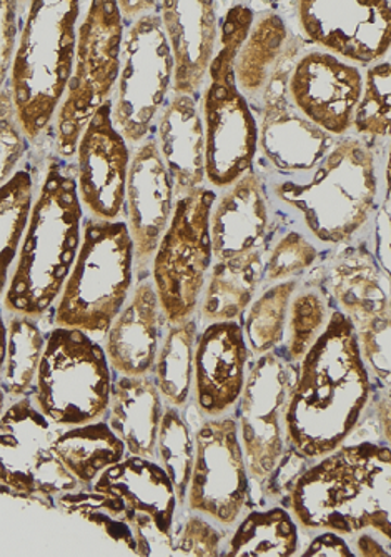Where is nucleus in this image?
I'll use <instances>...</instances> for the list:
<instances>
[{
  "mask_svg": "<svg viewBox=\"0 0 391 557\" xmlns=\"http://www.w3.org/2000/svg\"><path fill=\"white\" fill-rule=\"evenodd\" d=\"M297 377L299 364L275 350L258 356L247 371L235 421L250 479L258 486L289 449L285 416Z\"/></svg>",
  "mask_w": 391,
  "mask_h": 557,
  "instance_id": "13",
  "label": "nucleus"
},
{
  "mask_svg": "<svg viewBox=\"0 0 391 557\" xmlns=\"http://www.w3.org/2000/svg\"><path fill=\"white\" fill-rule=\"evenodd\" d=\"M18 40V2L0 0V92L9 86Z\"/></svg>",
  "mask_w": 391,
  "mask_h": 557,
  "instance_id": "45",
  "label": "nucleus"
},
{
  "mask_svg": "<svg viewBox=\"0 0 391 557\" xmlns=\"http://www.w3.org/2000/svg\"><path fill=\"white\" fill-rule=\"evenodd\" d=\"M162 25L174 59L175 94L193 96L205 83L218 39L217 4L206 0L161 2Z\"/></svg>",
  "mask_w": 391,
  "mask_h": 557,
  "instance_id": "21",
  "label": "nucleus"
},
{
  "mask_svg": "<svg viewBox=\"0 0 391 557\" xmlns=\"http://www.w3.org/2000/svg\"><path fill=\"white\" fill-rule=\"evenodd\" d=\"M390 62L368 69L362 96L353 115V127L363 136L384 137L390 133L391 108Z\"/></svg>",
  "mask_w": 391,
  "mask_h": 557,
  "instance_id": "39",
  "label": "nucleus"
},
{
  "mask_svg": "<svg viewBox=\"0 0 391 557\" xmlns=\"http://www.w3.org/2000/svg\"><path fill=\"white\" fill-rule=\"evenodd\" d=\"M299 553V524L287 508L250 511L235 529L224 556L290 557Z\"/></svg>",
  "mask_w": 391,
  "mask_h": 557,
  "instance_id": "32",
  "label": "nucleus"
},
{
  "mask_svg": "<svg viewBox=\"0 0 391 557\" xmlns=\"http://www.w3.org/2000/svg\"><path fill=\"white\" fill-rule=\"evenodd\" d=\"M93 490L121 497L128 508L146 516L155 524L162 540L172 549L178 500L167 472L155 459L125 456L105 469L92 484Z\"/></svg>",
  "mask_w": 391,
  "mask_h": 557,
  "instance_id": "24",
  "label": "nucleus"
},
{
  "mask_svg": "<svg viewBox=\"0 0 391 557\" xmlns=\"http://www.w3.org/2000/svg\"><path fill=\"white\" fill-rule=\"evenodd\" d=\"M112 99L96 112L77 144L78 200L100 221H118L125 208L130 150L112 121Z\"/></svg>",
  "mask_w": 391,
  "mask_h": 557,
  "instance_id": "16",
  "label": "nucleus"
},
{
  "mask_svg": "<svg viewBox=\"0 0 391 557\" xmlns=\"http://www.w3.org/2000/svg\"><path fill=\"white\" fill-rule=\"evenodd\" d=\"M124 34L117 2H90L77 25L74 71L58 112L55 147L61 158L75 156L90 119L111 99L121 72Z\"/></svg>",
  "mask_w": 391,
  "mask_h": 557,
  "instance_id": "10",
  "label": "nucleus"
},
{
  "mask_svg": "<svg viewBox=\"0 0 391 557\" xmlns=\"http://www.w3.org/2000/svg\"><path fill=\"white\" fill-rule=\"evenodd\" d=\"M356 556L362 557H388L390 549H384L371 534H360L356 537Z\"/></svg>",
  "mask_w": 391,
  "mask_h": 557,
  "instance_id": "48",
  "label": "nucleus"
},
{
  "mask_svg": "<svg viewBox=\"0 0 391 557\" xmlns=\"http://www.w3.org/2000/svg\"><path fill=\"white\" fill-rule=\"evenodd\" d=\"M318 259L317 247L313 246L303 234L290 231L285 234L268 256L264 264V281L278 283L312 268Z\"/></svg>",
  "mask_w": 391,
  "mask_h": 557,
  "instance_id": "40",
  "label": "nucleus"
},
{
  "mask_svg": "<svg viewBox=\"0 0 391 557\" xmlns=\"http://www.w3.org/2000/svg\"><path fill=\"white\" fill-rule=\"evenodd\" d=\"M156 147L174 183L175 199L205 183V129L192 96L175 94L156 125Z\"/></svg>",
  "mask_w": 391,
  "mask_h": 557,
  "instance_id": "25",
  "label": "nucleus"
},
{
  "mask_svg": "<svg viewBox=\"0 0 391 557\" xmlns=\"http://www.w3.org/2000/svg\"><path fill=\"white\" fill-rule=\"evenodd\" d=\"M390 314L374 315L355 324L360 354L368 371L390 386Z\"/></svg>",
  "mask_w": 391,
  "mask_h": 557,
  "instance_id": "41",
  "label": "nucleus"
},
{
  "mask_svg": "<svg viewBox=\"0 0 391 557\" xmlns=\"http://www.w3.org/2000/svg\"><path fill=\"white\" fill-rule=\"evenodd\" d=\"M362 89L358 67L318 50L297 61L287 83L293 108L330 136L352 129Z\"/></svg>",
  "mask_w": 391,
  "mask_h": 557,
  "instance_id": "17",
  "label": "nucleus"
},
{
  "mask_svg": "<svg viewBox=\"0 0 391 557\" xmlns=\"http://www.w3.org/2000/svg\"><path fill=\"white\" fill-rule=\"evenodd\" d=\"M52 450L84 487L127 456V447L105 419L68 428L52 440Z\"/></svg>",
  "mask_w": 391,
  "mask_h": 557,
  "instance_id": "31",
  "label": "nucleus"
},
{
  "mask_svg": "<svg viewBox=\"0 0 391 557\" xmlns=\"http://www.w3.org/2000/svg\"><path fill=\"white\" fill-rule=\"evenodd\" d=\"M328 286L335 302L353 324L390 314V274L378 264L367 247L340 256L328 271Z\"/></svg>",
  "mask_w": 391,
  "mask_h": 557,
  "instance_id": "28",
  "label": "nucleus"
},
{
  "mask_svg": "<svg viewBox=\"0 0 391 557\" xmlns=\"http://www.w3.org/2000/svg\"><path fill=\"white\" fill-rule=\"evenodd\" d=\"M224 533L217 525L206 521L205 516L193 512L184 528L175 533L171 554L174 556L215 557L220 556Z\"/></svg>",
  "mask_w": 391,
  "mask_h": 557,
  "instance_id": "43",
  "label": "nucleus"
},
{
  "mask_svg": "<svg viewBox=\"0 0 391 557\" xmlns=\"http://www.w3.org/2000/svg\"><path fill=\"white\" fill-rule=\"evenodd\" d=\"M300 24L312 42L335 58L368 65L388 54L391 46L390 2L375 0H308L299 2Z\"/></svg>",
  "mask_w": 391,
  "mask_h": 557,
  "instance_id": "15",
  "label": "nucleus"
},
{
  "mask_svg": "<svg viewBox=\"0 0 391 557\" xmlns=\"http://www.w3.org/2000/svg\"><path fill=\"white\" fill-rule=\"evenodd\" d=\"M136 250L127 222L84 219L83 243L55 304L58 327L105 334L134 286Z\"/></svg>",
  "mask_w": 391,
  "mask_h": 557,
  "instance_id": "7",
  "label": "nucleus"
},
{
  "mask_svg": "<svg viewBox=\"0 0 391 557\" xmlns=\"http://www.w3.org/2000/svg\"><path fill=\"white\" fill-rule=\"evenodd\" d=\"M25 5L29 11L15 49L9 87L25 139L37 140L54 121L67 92L83 4L77 0H37Z\"/></svg>",
  "mask_w": 391,
  "mask_h": 557,
  "instance_id": "4",
  "label": "nucleus"
},
{
  "mask_svg": "<svg viewBox=\"0 0 391 557\" xmlns=\"http://www.w3.org/2000/svg\"><path fill=\"white\" fill-rule=\"evenodd\" d=\"M292 69L290 64L278 69L265 89L258 147L278 171H313L335 146L333 136L312 124L293 108L287 92Z\"/></svg>",
  "mask_w": 391,
  "mask_h": 557,
  "instance_id": "18",
  "label": "nucleus"
},
{
  "mask_svg": "<svg viewBox=\"0 0 391 557\" xmlns=\"http://www.w3.org/2000/svg\"><path fill=\"white\" fill-rule=\"evenodd\" d=\"M34 189L36 181L27 169L15 171L11 180L0 187V297L8 290L12 269L29 224L36 199Z\"/></svg>",
  "mask_w": 391,
  "mask_h": 557,
  "instance_id": "35",
  "label": "nucleus"
},
{
  "mask_svg": "<svg viewBox=\"0 0 391 557\" xmlns=\"http://www.w3.org/2000/svg\"><path fill=\"white\" fill-rule=\"evenodd\" d=\"M300 47L302 42L290 34L281 15L277 12L260 15L235 59V81L240 92L264 94L275 72L289 65Z\"/></svg>",
  "mask_w": 391,
  "mask_h": 557,
  "instance_id": "29",
  "label": "nucleus"
},
{
  "mask_svg": "<svg viewBox=\"0 0 391 557\" xmlns=\"http://www.w3.org/2000/svg\"><path fill=\"white\" fill-rule=\"evenodd\" d=\"M274 193L300 211L310 233L321 243H350L377 208L374 152L353 137L338 140L315 168L312 181L277 184Z\"/></svg>",
  "mask_w": 391,
  "mask_h": 557,
  "instance_id": "6",
  "label": "nucleus"
},
{
  "mask_svg": "<svg viewBox=\"0 0 391 557\" xmlns=\"http://www.w3.org/2000/svg\"><path fill=\"white\" fill-rule=\"evenodd\" d=\"M164 319L152 278L143 281L109 327L103 350L111 368L128 377L152 374Z\"/></svg>",
  "mask_w": 391,
  "mask_h": 557,
  "instance_id": "22",
  "label": "nucleus"
},
{
  "mask_svg": "<svg viewBox=\"0 0 391 557\" xmlns=\"http://www.w3.org/2000/svg\"><path fill=\"white\" fill-rule=\"evenodd\" d=\"M54 424L29 396L14 400L0 418V483L25 503L54 509V497L78 490L77 479L52 450Z\"/></svg>",
  "mask_w": 391,
  "mask_h": 557,
  "instance_id": "12",
  "label": "nucleus"
},
{
  "mask_svg": "<svg viewBox=\"0 0 391 557\" xmlns=\"http://www.w3.org/2000/svg\"><path fill=\"white\" fill-rule=\"evenodd\" d=\"M375 411H377L378 425H380L383 440L390 446V389L378 400Z\"/></svg>",
  "mask_w": 391,
  "mask_h": 557,
  "instance_id": "50",
  "label": "nucleus"
},
{
  "mask_svg": "<svg viewBox=\"0 0 391 557\" xmlns=\"http://www.w3.org/2000/svg\"><path fill=\"white\" fill-rule=\"evenodd\" d=\"M255 12L247 4L228 9L222 22L220 47L212 61L211 84L203 94L205 180L227 189L252 171L258 152V122L235 81V59L249 37Z\"/></svg>",
  "mask_w": 391,
  "mask_h": 557,
  "instance_id": "5",
  "label": "nucleus"
},
{
  "mask_svg": "<svg viewBox=\"0 0 391 557\" xmlns=\"http://www.w3.org/2000/svg\"><path fill=\"white\" fill-rule=\"evenodd\" d=\"M217 194L199 187L175 199L171 222L152 259V283L168 324L189 321L199 308L214 252L211 212Z\"/></svg>",
  "mask_w": 391,
  "mask_h": 557,
  "instance_id": "9",
  "label": "nucleus"
},
{
  "mask_svg": "<svg viewBox=\"0 0 391 557\" xmlns=\"http://www.w3.org/2000/svg\"><path fill=\"white\" fill-rule=\"evenodd\" d=\"M55 508L68 516H77L84 521L96 524L112 541L128 547L139 556H152L155 546H167L155 524L146 516L139 515L112 493H102L93 487L75 490L62 494L55 499Z\"/></svg>",
  "mask_w": 391,
  "mask_h": 557,
  "instance_id": "26",
  "label": "nucleus"
},
{
  "mask_svg": "<svg viewBox=\"0 0 391 557\" xmlns=\"http://www.w3.org/2000/svg\"><path fill=\"white\" fill-rule=\"evenodd\" d=\"M25 136L15 117L11 87L0 92V187L15 174L25 152Z\"/></svg>",
  "mask_w": 391,
  "mask_h": 557,
  "instance_id": "42",
  "label": "nucleus"
},
{
  "mask_svg": "<svg viewBox=\"0 0 391 557\" xmlns=\"http://www.w3.org/2000/svg\"><path fill=\"white\" fill-rule=\"evenodd\" d=\"M300 556L308 557H346L353 556L349 543L343 540L342 534L333 531H324L320 536L315 537Z\"/></svg>",
  "mask_w": 391,
  "mask_h": 557,
  "instance_id": "46",
  "label": "nucleus"
},
{
  "mask_svg": "<svg viewBox=\"0 0 391 557\" xmlns=\"http://www.w3.org/2000/svg\"><path fill=\"white\" fill-rule=\"evenodd\" d=\"M390 446L345 443L302 472L287 509L303 529L342 536L374 529L390 541Z\"/></svg>",
  "mask_w": 391,
  "mask_h": 557,
  "instance_id": "2",
  "label": "nucleus"
},
{
  "mask_svg": "<svg viewBox=\"0 0 391 557\" xmlns=\"http://www.w3.org/2000/svg\"><path fill=\"white\" fill-rule=\"evenodd\" d=\"M197 336V321L190 318L189 321L171 325L156 350L153 381L162 399L174 408L187 406L192 394Z\"/></svg>",
  "mask_w": 391,
  "mask_h": 557,
  "instance_id": "33",
  "label": "nucleus"
},
{
  "mask_svg": "<svg viewBox=\"0 0 391 557\" xmlns=\"http://www.w3.org/2000/svg\"><path fill=\"white\" fill-rule=\"evenodd\" d=\"M46 341L36 319L11 314L8 322V352L0 374V389L4 391L8 399L29 396L36 386Z\"/></svg>",
  "mask_w": 391,
  "mask_h": 557,
  "instance_id": "34",
  "label": "nucleus"
},
{
  "mask_svg": "<svg viewBox=\"0 0 391 557\" xmlns=\"http://www.w3.org/2000/svg\"><path fill=\"white\" fill-rule=\"evenodd\" d=\"M112 383L103 347L80 329L55 325L47 336L33 400L52 424L75 428L105 418Z\"/></svg>",
  "mask_w": 391,
  "mask_h": 557,
  "instance_id": "8",
  "label": "nucleus"
},
{
  "mask_svg": "<svg viewBox=\"0 0 391 557\" xmlns=\"http://www.w3.org/2000/svg\"><path fill=\"white\" fill-rule=\"evenodd\" d=\"M118 4V11H121L122 18H133L134 15H147L150 14L149 11H152L153 8H156V2H153V0H146V2H142V0H137V2H130V0H125V2H117Z\"/></svg>",
  "mask_w": 391,
  "mask_h": 557,
  "instance_id": "49",
  "label": "nucleus"
},
{
  "mask_svg": "<svg viewBox=\"0 0 391 557\" xmlns=\"http://www.w3.org/2000/svg\"><path fill=\"white\" fill-rule=\"evenodd\" d=\"M5 352H8V322L4 318V308H0V374L4 369Z\"/></svg>",
  "mask_w": 391,
  "mask_h": 557,
  "instance_id": "51",
  "label": "nucleus"
},
{
  "mask_svg": "<svg viewBox=\"0 0 391 557\" xmlns=\"http://www.w3.org/2000/svg\"><path fill=\"white\" fill-rule=\"evenodd\" d=\"M310 459L289 446L285 450L280 461L277 462L264 483L260 484V491L270 500H289L290 493L295 486L297 479L308 468ZM287 508V506H285Z\"/></svg>",
  "mask_w": 391,
  "mask_h": 557,
  "instance_id": "44",
  "label": "nucleus"
},
{
  "mask_svg": "<svg viewBox=\"0 0 391 557\" xmlns=\"http://www.w3.org/2000/svg\"><path fill=\"white\" fill-rule=\"evenodd\" d=\"M84 208L72 165L52 159L34 199L17 261L4 294L9 314L39 319L61 296L83 243Z\"/></svg>",
  "mask_w": 391,
  "mask_h": 557,
  "instance_id": "3",
  "label": "nucleus"
},
{
  "mask_svg": "<svg viewBox=\"0 0 391 557\" xmlns=\"http://www.w3.org/2000/svg\"><path fill=\"white\" fill-rule=\"evenodd\" d=\"M249 344L237 321L212 322L197 336L193 389L205 418H220L239 403L249 364Z\"/></svg>",
  "mask_w": 391,
  "mask_h": 557,
  "instance_id": "19",
  "label": "nucleus"
},
{
  "mask_svg": "<svg viewBox=\"0 0 391 557\" xmlns=\"http://www.w3.org/2000/svg\"><path fill=\"white\" fill-rule=\"evenodd\" d=\"M299 281H281L262 293L255 302L250 304L245 319L247 344L253 354L268 352L280 346L289 319L290 300L297 293Z\"/></svg>",
  "mask_w": 391,
  "mask_h": 557,
  "instance_id": "37",
  "label": "nucleus"
},
{
  "mask_svg": "<svg viewBox=\"0 0 391 557\" xmlns=\"http://www.w3.org/2000/svg\"><path fill=\"white\" fill-rule=\"evenodd\" d=\"M375 247H377V262L387 274H390V197H387L377 215V231H375Z\"/></svg>",
  "mask_w": 391,
  "mask_h": 557,
  "instance_id": "47",
  "label": "nucleus"
},
{
  "mask_svg": "<svg viewBox=\"0 0 391 557\" xmlns=\"http://www.w3.org/2000/svg\"><path fill=\"white\" fill-rule=\"evenodd\" d=\"M155 459L174 484L178 508L186 506L190 474L195 461V436L178 408L168 404L164 406L156 436Z\"/></svg>",
  "mask_w": 391,
  "mask_h": 557,
  "instance_id": "36",
  "label": "nucleus"
},
{
  "mask_svg": "<svg viewBox=\"0 0 391 557\" xmlns=\"http://www.w3.org/2000/svg\"><path fill=\"white\" fill-rule=\"evenodd\" d=\"M174 83V59L159 14L136 18L121 50L112 121L130 144H142Z\"/></svg>",
  "mask_w": 391,
  "mask_h": 557,
  "instance_id": "11",
  "label": "nucleus"
},
{
  "mask_svg": "<svg viewBox=\"0 0 391 557\" xmlns=\"http://www.w3.org/2000/svg\"><path fill=\"white\" fill-rule=\"evenodd\" d=\"M328 304L320 290L306 289L293 294L290 300L289 319L285 333L289 334V344L285 358L299 364L306 350L318 339L327 327Z\"/></svg>",
  "mask_w": 391,
  "mask_h": 557,
  "instance_id": "38",
  "label": "nucleus"
},
{
  "mask_svg": "<svg viewBox=\"0 0 391 557\" xmlns=\"http://www.w3.org/2000/svg\"><path fill=\"white\" fill-rule=\"evenodd\" d=\"M5 409H8V396L0 389V418L4 416Z\"/></svg>",
  "mask_w": 391,
  "mask_h": 557,
  "instance_id": "52",
  "label": "nucleus"
},
{
  "mask_svg": "<svg viewBox=\"0 0 391 557\" xmlns=\"http://www.w3.org/2000/svg\"><path fill=\"white\" fill-rule=\"evenodd\" d=\"M250 504V474L237 421L231 416L206 419L195 433L187 508L218 524L231 525Z\"/></svg>",
  "mask_w": 391,
  "mask_h": 557,
  "instance_id": "14",
  "label": "nucleus"
},
{
  "mask_svg": "<svg viewBox=\"0 0 391 557\" xmlns=\"http://www.w3.org/2000/svg\"><path fill=\"white\" fill-rule=\"evenodd\" d=\"M270 225V202L260 175L249 171L218 199L211 212L215 261L258 249Z\"/></svg>",
  "mask_w": 391,
  "mask_h": 557,
  "instance_id": "23",
  "label": "nucleus"
},
{
  "mask_svg": "<svg viewBox=\"0 0 391 557\" xmlns=\"http://www.w3.org/2000/svg\"><path fill=\"white\" fill-rule=\"evenodd\" d=\"M174 205V183L159 147L153 139L143 140L134 150L125 187L127 227L136 250L137 268L152 262L171 222Z\"/></svg>",
  "mask_w": 391,
  "mask_h": 557,
  "instance_id": "20",
  "label": "nucleus"
},
{
  "mask_svg": "<svg viewBox=\"0 0 391 557\" xmlns=\"http://www.w3.org/2000/svg\"><path fill=\"white\" fill-rule=\"evenodd\" d=\"M370 397V371L360 354L355 324L335 309L299 362L285 416L287 441L310 461L324 458L352 437Z\"/></svg>",
  "mask_w": 391,
  "mask_h": 557,
  "instance_id": "1",
  "label": "nucleus"
},
{
  "mask_svg": "<svg viewBox=\"0 0 391 557\" xmlns=\"http://www.w3.org/2000/svg\"><path fill=\"white\" fill-rule=\"evenodd\" d=\"M262 281L264 259L260 249L215 262L203 287L200 314L211 322L239 319L250 308Z\"/></svg>",
  "mask_w": 391,
  "mask_h": 557,
  "instance_id": "30",
  "label": "nucleus"
},
{
  "mask_svg": "<svg viewBox=\"0 0 391 557\" xmlns=\"http://www.w3.org/2000/svg\"><path fill=\"white\" fill-rule=\"evenodd\" d=\"M108 424L121 437L127 453L155 459L156 436L164 416V399L150 375H121L112 383Z\"/></svg>",
  "mask_w": 391,
  "mask_h": 557,
  "instance_id": "27",
  "label": "nucleus"
}]
</instances>
